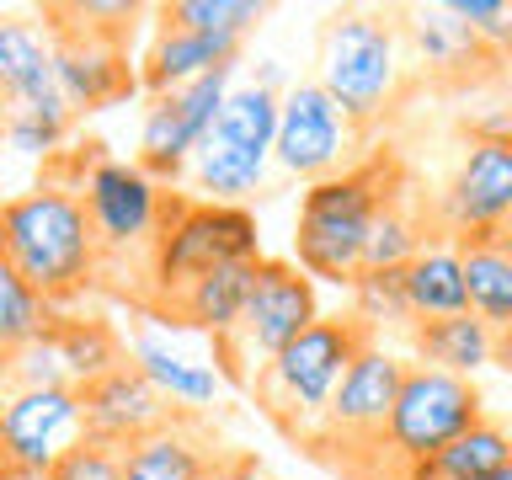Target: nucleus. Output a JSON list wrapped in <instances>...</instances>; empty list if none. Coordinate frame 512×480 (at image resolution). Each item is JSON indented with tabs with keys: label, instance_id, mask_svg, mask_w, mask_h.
<instances>
[{
	"label": "nucleus",
	"instance_id": "27",
	"mask_svg": "<svg viewBox=\"0 0 512 480\" xmlns=\"http://www.w3.org/2000/svg\"><path fill=\"white\" fill-rule=\"evenodd\" d=\"M160 22H176V27H192V32H208V38H246V32L267 16L262 0H171V6L155 11Z\"/></svg>",
	"mask_w": 512,
	"mask_h": 480
},
{
	"label": "nucleus",
	"instance_id": "36",
	"mask_svg": "<svg viewBox=\"0 0 512 480\" xmlns=\"http://www.w3.org/2000/svg\"><path fill=\"white\" fill-rule=\"evenodd\" d=\"M496 240H502V251L512 256V224H507V230H502V235H496Z\"/></svg>",
	"mask_w": 512,
	"mask_h": 480
},
{
	"label": "nucleus",
	"instance_id": "35",
	"mask_svg": "<svg viewBox=\"0 0 512 480\" xmlns=\"http://www.w3.org/2000/svg\"><path fill=\"white\" fill-rule=\"evenodd\" d=\"M0 480H54L48 470H32V464H6V470H0Z\"/></svg>",
	"mask_w": 512,
	"mask_h": 480
},
{
	"label": "nucleus",
	"instance_id": "4",
	"mask_svg": "<svg viewBox=\"0 0 512 480\" xmlns=\"http://www.w3.org/2000/svg\"><path fill=\"white\" fill-rule=\"evenodd\" d=\"M320 86L358 128L379 123L406 86V32L384 11H336L320 27Z\"/></svg>",
	"mask_w": 512,
	"mask_h": 480
},
{
	"label": "nucleus",
	"instance_id": "26",
	"mask_svg": "<svg viewBox=\"0 0 512 480\" xmlns=\"http://www.w3.org/2000/svg\"><path fill=\"white\" fill-rule=\"evenodd\" d=\"M54 320H59L54 299H43L22 272L0 267V347H6V358L32 347V342H43L54 331Z\"/></svg>",
	"mask_w": 512,
	"mask_h": 480
},
{
	"label": "nucleus",
	"instance_id": "31",
	"mask_svg": "<svg viewBox=\"0 0 512 480\" xmlns=\"http://www.w3.org/2000/svg\"><path fill=\"white\" fill-rule=\"evenodd\" d=\"M459 22H470L480 32V43L491 48L496 59H512V0H448Z\"/></svg>",
	"mask_w": 512,
	"mask_h": 480
},
{
	"label": "nucleus",
	"instance_id": "23",
	"mask_svg": "<svg viewBox=\"0 0 512 480\" xmlns=\"http://www.w3.org/2000/svg\"><path fill=\"white\" fill-rule=\"evenodd\" d=\"M406 288H411L416 326H422V320H448V315L470 310V288H464V256H459V246H427L406 267Z\"/></svg>",
	"mask_w": 512,
	"mask_h": 480
},
{
	"label": "nucleus",
	"instance_id": "14",
	"mask_svg": "<svg viewBox=\"0 0 512 480\" xmlns=\"http://www.w3.org/2000/svg\"><path fill=\"white\" fill-rule=\"evenodd\" d=\"M400 16H406L400 32H406L411 59L422 64L438 86H480V80H491L496 64H502L486 43H480V32L470 22H459L448 0L443 6H411Z\"/></svg>",
	"mask_w": 512,
	"mask_h": 480
},
{
	"label": "nucleus",
	"instance_id": "1",
	"mask_svg": "<svg viewBox=\"0 0 512 480\" xmlns=\"http://www.w3.org/2000/svg\"><path fill=\"white\" fill-rule=\"evenodd\" d=\"M0 262L38 288L43 299L70 304L91 288L102 240L86 214V198L64 182H38L0 208Z\"/></svg>",
	"mask_w": 512,
	"mask_h": 480
},
{
	"label": "nucleus",
	"instance_id": "34",
	"mask_svg": "<svg viewBox=\"0 0 512 480\" xmlns=\"http://www.w3.org/2000/svg\"><path fill=\"white\" fill-rule=\"evenodd\" d=\"M208 480H272V475H267L251 454H224V459H219V470L208 475Z\"/></svg>",
	"mask_w": 512,
	"mask_h": 480
},
{
	"label": "nucleus",
	"instance_id": "9",
	"mask_svg": "<svg viewBox=\"0 0 512 480\" xmlns=\"http://www.w3.org/2000/svg\"><path fill=\"white\" fill-rule=\"evenodd\" d=\"M75 192L86 198V214L96 224L102 251H128V246H155L160 224H166L171 192L166 182H155L139 160L118 155H91L80 160V182Z\"/></svg>",
	"mask_w": 512,
	"mask_h": 480
},
{
	"label": "nucleus",
	"instance_id": "38",
	"mask_svg": "<svg viewBox=\"0 0 512 480\" xmlns=\"http://www.w3.org/2000/svg\"><path fill=\"white\" fill-rule=\"evenodd\" d=\"M502 336H507V342H512V331H502Z\"/></svg>",
	"mask_w": 512,
	"mask_h": 480
},
{
	"label": "nucleus",
	"instance_id": "5",
	"mask_svg": "<svg viewBox=\"0 0 512 480\" xmlns=\"http://www.w3.org/2000/svg\"><path fill=\"white\" fill-rule=\"evenodd\" d=\"M230 262H262V230L246 203H208V198H171L160 240L150 246V283L155 310L198 283L203 272Z\"/></svg>",
	"mask_w": 512,
	"mask_h": 480
},
{
	"label": "nucleus",
	"instance_id": "10",
	"mask_svg": "<svg viewBox=\"0 0 512 480\" xmlns=\"http://www.w3.org/2000/svg\"><path fill=\"white\" fill-rule=\"evenodd\" d=\"M80 443H91V432H86V395L75 384L6 390V406H0V448H6V464H32V470L54 475Z\"/></svg>",
	"mask_w": 512,
	"mask_h": 480
},
{
	"label": "nucleus",
	"instance_id": "13",
	"mask_svg": "<svg viewBox=\"0 0 512 480\" xmlns=\"http://www.w3.org/2000/svg\"><path fill=\"white\" fill-rule=\"evenodd\" d=\"M0 96H6V112H27L70 134L75 107L59 91V59L48 27L22 22V16L0 22Z\"/></svg>",
	"mask_w": 512,
	"mask_h": 480
},
{
	"label": "nucleus",
	"instance_id": "6",
	"mask_svg": "<svg viewBox=\"0 0 512 480\" xmlns=\"http://www.w3.org/2000/svg\"><path fill=\"white\" fill-rule=\"evenodd\" d=\"M315 320H320L315 278L299 262L262 256L251 304H246V315H240V326L224 336V342H214V368L224 374V384L251 390V384L262 379V368L278 358L283 347H294Z\"/></svg>",
	"mask_w": 512,
	"mask_h": 480
},
{
	"label": "nucleus",
	"instance_id": "18",
	"mask_svg": "<svg viewBox=\"0 0 512 480\" xmlns=\"http://www.w3.org/2000/svg\"><path fill=\"white\" fill-rule=\"evenodd\" d=\"M219 459L224 454L214 448V438L192 422V411H182L176 422L123 448V475L128 480H208L219 470Z\"/></svg>",
	"mask_w": 512,
	"mask_h": 480
},
{
	"label": "nucleus",
	"instance_id": "8",
	"mask_svg": "<svg viewBox=\"0 0 512 480\" xmlns=\"http://www.w3.org/2000/svg\"><path fill=\"white\" fill-rule=\"evenodd\" d=\"M230 91H235V64L192 80L182 91L150 96L144 128H139V166L150 171L155 182H182V176H192V160H198V150L208 144V134H214Z\"/></svg>",
	"mask_w": 512,
	"mask_h": 480
},
{
	"label": "nucleus",
	"instance_id": "21",
	"mask_svg": "<svg viewBox=\"0 0 512 480\" xmlns=\"http://www.w3.org/2000/svg\"><path fill=\"white\" fill-rule=\"evenodd\" d=\"M411 347H416V363H432V368H448V374H464L470 379L475 368L496 363V347H502V331H491L480 315H448V320H422L411 326Z\"/></svg>",
	"mask_w": 512,
	"mask_h": 480
},
{
	"label": "nucleus",
	"instance_id": "2",
	"mask_svg": "<svg viewBox=\"0 0 512 480\" xmlns=\"http://www.w3.org/2000/svg\"><path fill=\"white\" fill-rule=\"evenodd\" d=\"M400 166L395 155H368L363 166H347L326 176V182H310L294 219V262L310 272V278L326 283H358V272L368 267V246H374V230L400 192Z\"/></svg>",
	"mask_w": 512,
	"mask_h": 480
},
{
	"label": "nucleus",
	"instance_id": "19",
	"mask_svg": "<svg viewBox=\"0 0 512 480\" xmlns=\"http://www.w3.org/2000/svg\"><path fill=\"white\" fill-rule=\"evenodd\" d=\"M128 358H134V368L171 400L176 411H192V416H198V411L214 406L219 390H224V374H219L214 363L176 352L166 336H155L150 326H139L134 336H128Z\"/></svg>",
	"mask_w": 512,
	"mask_h": 480
},
{
	"label": "nucleus",
	"instance_id": "12",
	"mask_svg": "<svg viewBox=\"0 0 512 480\" xmlns=\"http://www.w3.org/2000/svg\"><path fill=\"white\" fill-rule=\"evenodd\" d=\"M352 134H358V123L336 107V96L320 86V80H294L283 96L278 150H272V160H278L288 176L326 182V176H336L342 160L352 155Z\"/></svg>",
	"mask_w": 512,
	"mask_h": 480
},
{
	"label": "nucleus",
	"instance_id": "11",
	"mask_svg": "<svg viewBox=\"0 0 512 480\" xmlns=\"http://www.w3.org/2000/svg\"><path fill=\"white\" fill-rule=\"evenodd\" d=\"M438 224L454 240H496L512 224V139H470L438 192Z\"/></svg>",
	"mask_w": 512,
	"mask_h": 480
},
{
	"label": "nucleus",
	"instance_id": "15",
	"mask_svg": "<svg viewBox=\"0 0 512 480\" xmlns=\"http://www.w3.org/2000/svg\"><path fill=\"white\" fill-rule=\"evenodd\" d=\"M80 395H86V432H91V443H107V448H128V443L150 438V432H160L166 422L182 416L134 363H123L118 374L96 379L91 390H80Z\"/></svg>",
	"mask_w": 512,
	"mask_h": 480
},
{
	"label": "nucleus",
	"instance_id": "22",
	"mask_svg": "<svg viewBox=\"0 0 512 480\" xmlns=\"http://www.w3.org/2000/svg\"><path fill=\"white\" fill-rule=\"evenodd\" d=\"M59 342V358L64 368H70V384L75 390H91L96 379L118 374V368L128 363V347L123 336L107 326V320H86V315H59L54 331H48Z\"/></svg>",
	"mask_w": 512,
	"mask_h": 480
},
{
	"label": "nucleus",
	"instance_id": "28",
	"mask_svg": "<svg viewBox=\"0 0 512 480\" xmlns=\"http://www.w3.org/2000/svg\"><path fill=\"white\" fill-rule=\"evenodd\" d=\"M352 315L363 326H406L411 315V288H406V267H368L352 283Z\"/></svg>",
	"mask_w": 512,
	"mask_h": 480
},
{
	"label": "nucleus",
	"instance_id": "30",
	"mask_svg": "<svg viewBox=\"0 0 512 480\" xmlns=\"http://www.w3.org/2000/svg\"><path fill=\"white\" fill-rule=\"evenodd\" d=\"M43 16H48V22H59V27H80V32H91V38H112V43H123L128 32H134L139 6H128V0H70V6H48Z\"/></svg>",
	"mask_w": 512,
	"mask_h": 480
},
{
	"label": "nucleus",
	"instance_id": "17",
	"mask_svg": "<svg viewBox=\"0 0 512 480\" xmlns=\"http://www.w3.org/2000/svg\"><path fill=\"white\" fill-rule=\"evenodd\" d=\"M224 64H240L235 38H208V32L160 22L150 48H144V59H139V86L150 96H166V91H182L192 80L224 70Z\"/></svg>",
	"mask_w": 512,
	"mask_h": 480
},
{
	"label": "nucleus",
	"instance_id": "37",
	"mask_svg": "<svg viewBox=\"0 0 512 480\" xmlns=\"http://www.w3.org/2000/svg\"><path fill=\"white\" fill-rule=\"evenodd\" d=\"M486 480H512V459L502 464V470H496V475H486Z\"/></svg>",
	"mask_w": 512,
	"mask_h": 480
},
{
	"label": "nucleus",
	"instance_id": "32",
	"mask_svg": "<svg viewBox=\"0 0 512 480\" xmlns=\"http://www.w3.org/2000/svg\"><path fill=\"white\" fill-rule=\"evenodd\" d=\"M54 480H128V475H123V448L80 443L75 454L54 470Z\"/></svg>",
	"mask_w": 512,
	"mask_h": 480
},
{
	"label": "nucleus",
	"instance_id": "7",
	"mask_svg": "<svg viewBox=\"0 0 512 480\" xmlns=\"http://www.w3.org/2000/svg\"><path fill=\"white\" fill-rule=\"evenodd\" d=\"M475 422H486L475 379L448 374V368H432V363H411L384 438H390V454L406 464V480H411L416 464L443 454V448L454 438H464Z\"/></svg>",
	"mask_w": 512,
	"mask_h": 480
},
{
	"label": "nucleus",
	"instance_id": "33",
	"mask_svg": "<svg viewBox=\"0 0 512 480\" xmlns=\"http://www.w3.org/2000/svg\"><path fill=\"white\" fill-rule=\"evenodd\" d=\"M6 144L16 155H32V160H48V155H59V144H64V128L54 123H43V118H27V112H6Z\"/></svg>",
	"mask_w": 512,
	"mask_h": 480
},
{
	"label": "nucleus",
	"instance_id": "20",
	"mask_svg": "<svg viewBox=\"0 0 512 480\" xmlns=\"http://www.w3.org/2000/svg\"><path fill=\"white\" fill-rule=\"evenodd\" d=\"M256 267H262V262H230V267L203 272V278L187 283L160 315H171V320H182V326H192V331H203V336H214V342H224V336L240 326L246 304H251Z\"/></svg>",
	"mask_w": 512,
	"mask_h": 480
},
{
	"label": "nucleus",
	"instance_id": "29",
	"mask_svg": "<svg viewBox=\"0 0 512 480\" xmlns=\"http://www.w3.org/2000/svg\"><path fill=\"white\" fill-rule=\"evenodd\" d=\"M422 251H427L422 224H416V214L395 198L390 208H384L379 230H374V246H368V267H411ZM368 267H363V272H368Z\"/></svg>",
	"mask_w": 512,
	"mask_h": 480
},
{
	"label": "nucleus",
	"instance_id": "24",
	"mask_svg": "<svg viewBox=\"0 0 512 480\" xmlns=\"http://www.w3.org/2000/svg\"><path fill=\"white\" fill-rule=\"evenodd\" d=\"M464 256V288H470V315L491 331H512V256L502 240H454Z\"/></svg>",
	"mask_w": 512,
	"mask_h": 480
},
{
	"label": "nucleus",
	"instance_id": "16",
	"mask_svg": "<svg viewBox=\"0 0 512 480\" xmlns=\"http://www.w3.org/2000/svg\"><path fill=\"white\" fill-rule=\"evenodd\" d=\"M54 32V59H59V91L75 112H102L112 107L118 96H128L139 86V75L128 70V54L123 43L112 38H91L80 27H59V22H43Z\"/></svg>",
	"mask_w": 512,
	"mask_h": 480
},
{
	"label": "nucleus",
	"instance_id": "25",
	"mask_svg": "<svg viewBox=\"0 0 512 480\" xmlns=\"http://www.w3.org/2000/svg\"><path fill=\"white\" fill-rule=\"evenodd\" d=\"M512 459V432L502 422H475L464 438H454L443 454L416 464L411 480H486Z\"/></svg>",
	"mask_w": 512,
	"mask_h": 480
},
{
	"label": "nucleus",
	"instance_id": "3",
	"mask_svg": "<svg viewBox=\"0 0 512 480\" xmlns=\"http://www.w3.org/2000/svg\"><path fill=\"white\" fill-rule=\"evenodd\" d=\"M374 342V326H363L358 315H320L294 347H283L278 358L262 368V379L251 384L256 406L283 438L299 448L320 432L336 390H342L347 368L358 363V352Z\"/></svg>",
	"mask_w": 512,
	"mask_h": 480
}]
</instances>
